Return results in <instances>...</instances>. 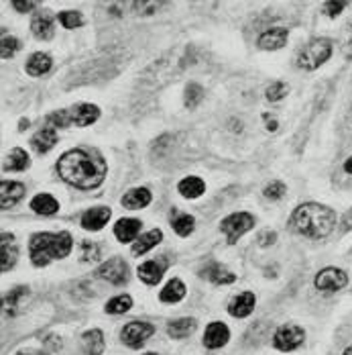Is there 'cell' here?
Returning <instances> with one entry per match:
<instances>
[{
    "mask_svg": "<svg viewBox=\"0 0 352 355\" xmlns=\"http://www.w3.org/2000/svg\"><path fill=\"white\" fill-rule=\"evenodd\" d=\"M57 172L64 182L80 190H92L98 188L106 178L104 159L86 149H71L66 151L57 162Z\"/></svg>",
    "mask_w": 352,
    "mask_h": 355,
    "instance_id": "obj_1",
    "label": "cell"
},
{
    "mask_svg": "<svg viewBox=\"0 0 352 355\" xmlns=\"http://www.w3.org/2000/svg\"><path fill=\"white\" fill-rule=\"evenodd\" d=\"M336 227V213L324 205L306 202L291 214V229L310 239H324Z\"/></svg>",
    "mask_w": 352,
    "mask_h": 355,
    "instance_id": "obj_2",
    "label": "cell"
},
{
    "mask_svg": "<svg viewBox=\"0 0 352 355\" xmlns=\"http://www.w3.org/2000/svg\"><path fill=\"white\" fill-rule=\"evenodd\" d=\"M73 241L70 233H35L29 243V255L37 268H45L53 259H64L70 255Z\"/></svg>",
    "mask_w": 352,
    "mask_h": 355,
    "instance_id": "obj_3",
    "label": "cell"
},
{
    "mask_svg": "<svg viewBox=\"0 0 352 355\" xmlns=\"http://www.w3.org/2000/svg\"><path fill=\"white\" fill-rule=\"evenodd\" d=\"M332 55V41L326 39V37H317V39H312L297 55V68L302 70H316L319 68L324 62H328V58Z\"/></svg>",
    "mask_w": 352,
    "mask_h": 355,
    "instance_id": "obj_4",
    "label": "cell"
},
{
    "mask_svg": "<svg viewBox=\"0 0 352 355\" xmlns=\"http://www.w3.org/2000/svg\"><path fill=\"white\" fill-rule=\"evenodd\" d=\"M254 225V218L252 214L248 213H234L230 216H226L222 223H220V231L226 235L228 243H237L245 233H248Z\"/></svg>",
    "mask_w": 352,
    "mask_h": 355,
    "instance_id": "obj_5",
    "label": "cell"
},
{
    "mask_svg": "<svg viewBox=\"0 0 352 355\" xmlns=\"http://www.w3.org/2000/svg\"><path fill=\"white\" fill-rule=\"evenodd\" d=\"M155 333V327L151 322L145 320H133L129 324H124L120 339L124 345H129L131 349H141L142 345L147 343V339Z\"/></svg>",
    "mask_w": 352,
    "mask_h": 355,
    "instance_id": "obj_6",
    "label": "cell"
},
{
    "mask_svg": "<svg viewBox=\"0 0 352 355\" xmlns=\"http://www.w3.org/2000/svg\"><path fill=\"white\" fill-rule=\"evenodd\" d=\"M306 339V331L297 324H281L273 335V345L279 352H293Z\"/></svg>",
    "mask_w": 352,
    "mask_h": 355,
    "instance_id": "obj_7",
    "label": "cell"
},
{
    "mask_svg": "<svg viewBox=\"0 0 352 355\" xmlns=\"http://www.w3.org/2000/svg\"><path fill=\"white\" fill-rule=\"evenodd\" d=\"M96 274H98L100 280H106V282H110V284L114 286H122L129 282V266H127V261L122 257L108 259L106 263H102L98 268Z\"/></svg>",
    "mask_w": 352,
    "mask_h": 355,
    "instance_id": "obj_8",
    "label": "cell"
},
{
    "mask_svg": "<svg viewBox=\"0 0 352 355\" xmlns=\"http://www.w3.org/2000/svg\"><path fill=\"white\" fill-rule=\"evenodd\" d=\"M314 284H316V288L319 292L330 294V292L342 290L344 286L349 284V276H346V272L340 270V268H326V270H322V272L317 274Z\"/></svg>",
    "mask_w": 352,
    "mask_h": 355,
    "instance_id": "obj_9",
    "label": "cell"
},
{
    "mask_svg": "<svg viewBox=\"0 0 352 355\" xmlns=\"http://www.w3.org/2000/svg\"><path fill=\"white\" fill-rule=\"evenodd\" d=\"M31 31L37 39L49 41L55 33V15L51 10H39L31 21Z\"/></svg>",
    "mask_w": 352,
    "mask_h": 355,
    "instance_id": "obj_10",
    "label": "cell"
},
{
    "mask_svg": "<svg viewBox=\"0 0 352 355\" xmlns=\"http://www.w3.org/2000/svg\"><path fill=\"white\" fill-rule=\"evenodd\" d=\"M68 112H70L71 127H90L100 116V108L96 105H88V103L68 108Z\"/></svg>",
    "mask_w": 352,
    "mask_h": 355,
    "instance_id": "obj_11",
    "label": "cell"
},
{
    "mask_svg": "<svg viewBox=\"0 0 352 355\" xmlns=\"http://www.w3.org/2000/svg\"><path fill=\"white\" fill-rule=\"evenodd\" d=\"M17 257H19V248H17L15 235L12 233H2V241H0V270L2 272L12 270L15 263H17Z\"/></svg>",
    "mask_w": 352,
    "mask_h": 355,
    "instance_id": "obj_12",
    "label": "cell"
},
{
    "mask_svg": "<svg viewBox=\"0 0 352 355\" xmlns=\"http://www.w3.org/2000/svg\"><path fill=\"white\" fill-rule=\"evenodd\" d=\"M230 339V331L224 322H210L206 327V333H204V345L208 349H220L228 343Z\"/></svg>",
    "mask_w": 352,
    "mask_h": 355,
    "instance_id": "obj_13",
    "label": "cell"
},
{
    "mask_svg": "<svg viewBox=\"0 0 352 355\" xmlns=\"http://www.w3.org/2000/svg\"><path fill=\"white\" fill-rule=\"evenodd\" d=\"M25 196V186L21 182H2L0 184V207L6 211V209H12L21 198Z\"/></svg>",
    "mask_w": 352,
    "mask_h": 355,
    "instance_id": "obj_14",
    "label": "cell"
},
{
    "mask_svg": "<svg viewBox=\"0 0 352 355\" xmlns=\"http://www.w3.org/2000/svg\"><path fill=\"white\" fill-rule=\"evenodd\" d=\"M110 216H112V211L108 207H94L82 214V227L86 231H100V229H104Z\"/></svg>",
    "mask_w": 352,
    "mask_h": 355,
    "instance_id": "obj_15",
    "label": "cell"
},
{
    "mask_svg": "<svg viewBox=\"0 0 352 355\" xmlns=\"http://www.w3.org/2000/svg\"><path fill=\"white\" fill-rule=\"evenodd\" d=\"M141 220L137 218H120L116 225H114V235L120 243H131V241H137L139 233H141Z\"/></svg>",
    "mask_w": 352,
    "mask_h": 355,
    "instance_id": "obj_16",
    "label": "cell"
},
{
    "mask_svg": "<svg viewBox=\"0 0 352 355\" xmlns=\"http://www.w3.org/2000/svg\"><path fill=\"white\" fill-rule=\"evenodd\" d=\"M287 37H289V31H287V29H283V27H273V29L265 31L263 35L259 37V47L265 49V51L281 49L283 45L287 43Z\"/></svg>",
    "mask_w": 352,
    "mask_h": 355,
    "instance_id": "obj_17",
    "label": "cell"
},
{
    "mask_svg": "<svg viewBox=\"0 0 352 355\" xmlns=\"http://www.w3.org/2000/svg\"><path fill=\"white\" fill-rule=\"evenodd\" d=\"M254 304H257L254 294H252V292H243V294H239V296L230 302L228 313H230L232 317H237V319H245V317H248V315L254 311Z\"/></svg>",
    "mask_w": 352,
    "mask_h": 355,
    "instance_id": "obj_18",
    "label": "cell"
},
{
    "mask_svg": "<svg viewBox=\"0 0 352 355\" xmlns=\"http://www.w3.org/2000/svg\"><path fill=\"white\" fill-rule=\"evenodd\" d=\"M82 347L88 355H102L106 349L104 335L100 329H92V331H86L82 335Z\"/></svg>",
    "mask_w": 352,
    "mask_h": 355,
    "instance_id": "obj_19",
    "label": "cell"
},
{
    "mask_svg": "<svg viewBox=\"0 0 352 355\" xmlns=\"http://www.w3.org/2000/svg\"><path fill=\"white\" fill-rule=\"evenodd\" d=\"M55 143H57V131H55V127H43V129H39L35 135H33V139H31V145H33V149H35L37 153H47L49 149L55 147Z\"/></svg>",
    "mask_w": 352,
    "mask_h": 355,
    "instance_id": "obj_20",
    "label": "cell"
},
{
    "mask_svg": "<svg viewBox=\"0 0 352 355\" xmlns=\"http://www.w3.org/2000/svg\"><path fill=\"white\" fill-rule=\"evenodd\" d=\"M151 200H153V196L147 188H133L122 196V207H127L131 211H139V209H145L147 205H151Z\"/></svg>",
    "mask_w": 352,
    "mask_h": 355,
    "instance_id": "obj_21",
    "label": "cell"
},
{
    "mask_svg": "<svg viewBox=\"0 0 352 355\" xmlns=\"http://www.w3.org/2000/svg\"><path fill=\"white\" fill-rule=\"evenodd\" d=\"M29 164H31L29 153L25 149H21V147H15V149L8 151V155L4 159V170L6 172H23V170L29 168Z\"/></svg>",
    "mask_w": 352,
    "mask_h": 355,
    "instance_id": "obj_22",
    "label": "cell"
},
{
    "mask_svg": "<svg viewBox=\"0 0 352 355\" xmlns=\"http://www.w3.org/2000/svg\"><path fill=\"white\" fill-rule=\"evenodd\" d=\"M177 190H179V194L185 196V198H200V196L206 192V184H204L202 178L187 176L177 184Z\"/></svg>",
    "mask_w": 352,
    "mask_h": 355,
    "instance_id": "obj_23",
    "label": "cell"
},
{
    "mask_svg": "<svg viewBox=\"0 0 352 355\" xmlns=\"http://www.w3.org/2000/svg\"><path fill=\"white\" fill-rule=\"evenodd\" d=\"M161 239H163V233H161L159 229H153V231L141 235V237L133 243V253H135V255H145L147 251H151L155 245H159Z\"/></svg>",
    "mask_w": 352,
    "mask_h": 355,
    "instance_id": "obj_24",
    "label": "cell"
},
{
    "mask_svg": "<svg viewBox=\"0 0 352 355\" xmlns=\"http://www.w3.org/2000/svg\"><path fill=\"white\" fill-rule=\"evenodd\" d=\"M196 329H198V320L196 319H177L167 324V335L172 339H183V337L192 335Z\"/></svg>",
    "mask_w": 352,
    "mask_h": 355,
    "instance_id": "obj_25",
    "label": "cell"
},
{
    "mask_svg": "<svg viewBox=\"0 0 352 355\" xmlns=\"http://www.w3.org/2000/svg\"><path fill=\"white\" fill-rule=\"evenodd\" d=\"M139 278L145 284L157 286L163 278V266L159 261H145L139 268Z\"/></svg>",
    "mask_w": 352,
    "mask_h": 355,
    "instance_id": "obj_26",
    "label": "cell"
},
{
    "mask_svg": "<svg viewBox=\"0 0 352 355\" xmlns=\"http://www.w3.org/2000/svg\"><path fill=\"white\" fill-rule=\"evenodd\" d=\"M51 66H53L51 58L47 53H43V51H37L27 62V73L29 76H45L47 71L51 70Z\"/></svg>",
    "mask_w": 352,
    "mask_h": 355,
    "instance_id": "obj_27",
    "label": "cell"
},
{
    "mask_svg": "<svg viewBox=\"0 0 352 355\" xmlns=\"http://www.w3.org/2000/svg\"><path fill=\"white\" fill-rule=\"evenodd\" d=\"M27 294H29V288H25V286L12 288V290L4 296V311H6L8 315H17V313H19V306L23 304V300L27 298Z\"/></svg>",
    "mask_w": 352,
    "mask_h": 355,
    "instance_id": "obj_28",
    "label": "cell"
},
{
    "mask_svg": "<svg viewBox=\"0 0 352 355\" xmlns=\"http://www.w3.org/2000/svg\"><path fill=\"white\" fill-rule=\"evenodd\" d=\"M31 209L35 211L37 214H55L59 211V202L51 196V194H37L35 198L31 200Z\"/></svg>",
    "mask_w": 352,
    "mask_h": 355,
    "instance_id": "obj_29",
    "label": "cell"
},
{
    "mask_svg": "<svg viewBox=\"0 0 352 355\" xmlns=\"http://www.w3.org/2000/svg\"><path fill=\"white\" fill-rule=\"evenodd\" d=\"M202 276H204V278H208V280L214 282V284H232V282L237 280V276H234V274H230L226 268H222V266H218V263H212V266H208V268L202 272Z\"/></svg>",
    "mask_w": 352,
    "mask_h": 355,
    "instance_id": "obj_30",
    "label": "cell"
},
{
    "mask_svg": "<svg viewBox=\"0 0 352 355\" xmlns=\"http://www.w3.org/2000/svg\"><path fill=\"white\" fill-rule=\"evenodd\" d=\"M172 227H174V231H176L179 237H187V235H192V233H194V229H196V220H194V216H192V214L174 213Z\"/></svg>",
    "mask_w": 352,
    "mask_h": 355,
    "instance_id": "obj_31",
    "label": "cell"
},
{
    "mask_svg": "<svg viewBox=\"0 0 352 355\" xmlns=\"http://www.w3.org/2000/svg\"><path fill=\"white\" fill-rule=\"evenodd\" d=\"M183 296H185V286L181 280H177L174 278L172 282H167L165 288L161 290V294H159V298H161V302H179V300H183Z\"/></svg>",
    "mask_w": 352,
    "mask_h": 355,
    "instance_id": "obj_32",
    "label": "cell"
},
{
    "mask_svg": "<svg viewBox=\"0 0 352 355\" xmlns=\"http://www.w3.org/2000/svg\"><path fill=\"white\" fill-rule=\"evenodd\" d=\"M131 306H133V298L129 294H120V296H114L106 302V313L108 315H122Z\"/></svg>",
    "mask_w": 352,
    "mask_h": 355,
    "instance_id": "obj_33",
    "label": "cell"
},
{
    "mask_svg": "<svg viewBox=\"0 0 352 355\" xmlns=\"http://www.w3.org/2000/svg\"><path fill=\"white\" fill-rule=\"evenodd\" d=\"M57 21L66 27V29H77L84 25V19H82V12L80 10H62L57 15Z\"/></svg>",
    "mask_w": 352,
    "mask_h": 355,
    "instance_id": "obj_34",
    "label": "cell"
},
{
    "mask_svg": "<svg viewBox=\"0 0 352 355\" xmlns=\"http://www.w3.org/2000/svg\"><path fill=\"white\" fill-rule=\"evenodd\" d=\"M0 43H2V45H0V55H2V60H10V58L21 49L19 39L6 35V33H2V41H0Z\"/></svg>",
    "mask_w": 352,
    "mask_h": 355,
    "instance_id": "obj_35",
    "label": "cell"
},
{
    "mask_svg": "<svg viewBox=\"0 0 352 355\" xmlns=\"http://www.w3.org/2000/svg\"><path fill=\"white\" fill-rule=\"evenodd\" d=\"M202 98H204V88L200 84H194V82L187 84V88H185V107L196 108Z\"/></svg>",
    "mask_w": 352,
    "mask_h": 355,
    "instance_id": "obj_36",
    "label": "cell"
},
{
    "mask_svg": "<svg viewBox=\"0 0 352 355\" xmlns=\"http://www.w3.org/2000/svg\"><path fill=\"white\" fill-rule=\"evenodd\" d=\"M287 92H289V86L285 84V82H273L269 88H267V101H271V103H277V101H281L287 96Z\"/></svg>",
    "mask_w": 352,
    "mask_h": 355,
    "instance_id": "obj_37",
    "label": "cell"
},
{
    "mask_svg": "<svg viewBox=\"0 0 352 355\" xmlns=\"http://www.w3.org/2000/svg\"><path fill=\"white\" fill-rule=\"evenodd\" d=\"M340 47H342V53L344 58L352 60V21L344 27L342 31V39H340Z\"/></svg>",
    "mask_w": 352,
    "mask_h": 355,
    "instance_id": "obj_38",
    "label": "cell"
},
{
    "mask_svg": "<svg viewBox=\"0 0 352 355\" xmlns=\"http://www.w3.org/2000/svg\"><path fill=\"white\" fill-rule=\"evenodd\" d=\"M100 257V248L92 241H84L82 243V261H94Z\"/></svg>",
    "mask_w": 352,
    "mask_h": 355,
    "instance_id": "obj_39",
    "label": "cell"
},
{
    "mask_svg": "<svg viewBox=\"0 0 352 355\" xmlns=\"http://www.w3.org/2000/svg\"><path fill=\"white\" fill-rule=\"evenodd\" d=\"M165 6V2H147V0H141V2H133V8L137 10V15H153L157 8Z\"/></svg>",
    "mask_w": 352,
    "mask_h": 355,
    "instance_id": "obj_40",
    "label": "cell"
},
{
    "mask_svg": "<svg viewBox=\"0 0 352 355\" xmlns=\"http://www.w3.org/2000/svg\"><path fill=\"white\" fill-rule=\"evenodd\" d=\"M265 196L269 200H279L285 196V184L283 182H271L267 188H265Z\"/></svg>",
    "mask_w": 352,
    "mask_h": 355,
    "instance_id": "obj_41",
    "label": "cell"
},
{
    "mask_svg": "<svg viewBox=\"0 0 352 355\" xmlns=\"http://www.w3.org/2000/svg\"><path fill=\"white\" fill-rule=\"evenodd\" d=\"M346 6H349V2H326L324 4V12L328 17H338Z\"/></svg>",
    "mask_w": 352,
    "mask_h": 355,
    "instance_id": "obj_42",
    "label": "cell"
},
{
    "mask_svg": "<svg viewBox=\"0 0 352 355\" xmlns=\"http://www.w3.org/2000/svg\"><path fill=\"white\" fill-rule=\"evenodd\" d=\"M12 6L19 10V12H29V10H33V8H37V2H33V0H15L12 2Z\"/></svg>",
    "mask_w": 352,
    "mask_h": 355,
    "instance_id": "obj_43",
    "label": "cell"
},
{
    "mask_svg": "<svg viewBox=\"0 0 352 355\" xmlns=\"http://www.w3.org/2000/svg\"><path fill=\"white\" fill-rule=\"evenodd\" d=\"M275 239H277V235H275L273 231H265V233H261V235H259V239H257V241H259V245H263V248H265V245L275 243Z\"/></svg>",
    "mask_w": 352,
    "mask_h": 355,
    "instance_id": "obj_44",
    "label": "cell"
},
{
    "mask_svg": "<svg viewBox=\"0 0 352 355\" xmlns=\"http://www.w3.org/2000/svg\"><path fill=\"white\" fill-rule=\"evenodd\" d=\"M344 172H346V174H352V155L344 162Z\"/></svg>",
    "mask_w": 352,
    "mask_h": 355,
    "instance_id": "obj_45",
    "label": "cell"
},
{
    "mask_svg": "<svg viewBox=\"0 0 352 355\" xmlns=\"http://www.w3.org/2000/svg\"><path fill=\"white\" fill-rule=\"evenodd\" d=\"M27 127H29V121H27V119H23V121H21V125H19V131H25Z\"/></svg>",
    "mask_w": 352,
    "mask_h": 355,
    "instance_id": "obj_46",
    "label": "cell"
},
{
    "mask_svg": "<svg viewBox=\"0 0 352 355\" xmlns=\"http://www.w3.org/2000/svg\"><path fill=\"white\" fill-rule=\"evenodd\" d=\"M267 129H269V131H275V129H277V121H271V123H267Z\"/></svg>",
    "mask_w": 352,
    "mask_h": 355,
    "instance_id": "obj_47",
    "label": "cell"
},
{
    "mask_svg": "<svg viewBox=\"0 0 352 355\" xmlns=\"http://www.w3.org/2000/svg\"><path fill=\"white\" fill-rule=\"evenodd\" d=\"M17 355H43V354H35V352H27V354H17Z\"/></svg>",
    "mask_w": 352,
    "mask_h": 355,
    "instance_id": "obj_48",
    "label": "cell"
},
{
    "mask_svg": "<svg viewBox=\"0 0 352 355\" xmlns=\"http://www.w3.org/2000/svg\"><path fill=\"white\" fill-rule=\"evenodd\" d=\"M342 355H352V345H351V347H349V349H346V352H344V354H342Z\"/></svg>",
    "mask_w": 352,
    "mask_h": 355,
    "instance_id": "obj_49",
    "label": "cell"
},
{
    "mask_svg": "<svg viewBox=\"0 0 352 355\" xmlns=\"http://www.w3.org/2000/svg\"><path fill=\"white\" fill-rule=\"evenodd\" d=\"M145 355H159V354H153V352H149V354H145Z\"/></svg>",
    "mask_w": 352,
    "mask_h": 355,
    "instance_id": "obj_50",
    "label": "cell"
}]
</instances>
